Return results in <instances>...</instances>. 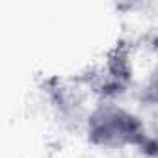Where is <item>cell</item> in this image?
Listing matches in <instances>:
<instances>
[{
  "label": "cell",
  "instance_id": "cell-2",
  "mask_svg": "<svg viewBox=\"0 0 158 158\" xmlns=\"http://www.w3.org/2000/svg\"><path fill=\"white\" fill-rule=\"evenodd\" d=\"M139 99L145 104L158 108V61L149 69V73L145 76L141 89H139Z\"/></svg>",
  "mask_w": 158,
  "mask_h": 158
},
{
  "label": "cell",
  "instance_id": "cell-1",
  "mask_svg": "<svg viewBox=\"0 0 158 158\" xmlns=\"http://www.w3.org/2000/svg\"><path fill=\"white\" fill-rule=\"evenodd\" d=\"M86 139L101 149H139L151 152L152 138L143 119L115 102L114 99H101L84 119Z\"/></svg>",
  "mask_w": 158,
  "mask_h": 158
}]
</instances>
